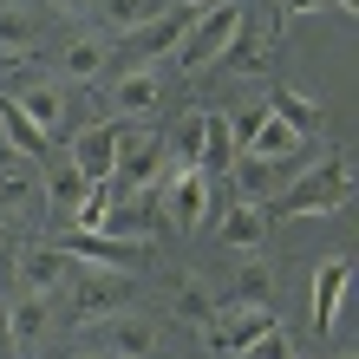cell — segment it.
I'll return each mask as SVG.
<instances>
[{
  "instance_id": "23",
  "label": "cell",
  "mask_w": 359,
  "mask_h": 359,
  "mask_svg": "<svg viewBox=\"0 0 359 359\" xmlns=\"http://www.w3.org/2000/svg\"><path fill=\"white\" fill-rule=\"evenodd\" d=\"M170 313H177L183 327H203L209 313H216V287H209V281H196V274H183V281L170 287Z\"/></svg>"
},
{
  "instance_id": "31",
  "label": "cell",
  "mask_w": 359,
  "mask_h": 359,
  "mask_svg": "<svg viewBox=\"0 0 359 359\" xmlns=\"http://www.w3.org/2000/svg\"><path fill=\"white\" fill-rule=\"evenodd\" d=\"M53 7H59V13H79V7H92V0H53Z\"/></svg>"
},
{
  "instance_id": "32",
  "label": "cell",
  "mask_w": 359,
  "mask_h": 359,
  "mask_svg": "<svg viewBox=\"0 0 359 359\" xmlns=\"http://www.w3.org/2000/svg\"><path fill=\"white\" fill-rule=\"evenodd\" d=\"M183 7H189V13H203V7H209V0H183Z\"/></svg>"
},
{
  "instance_id": "5",
  "label": "cell",
  "mask_w": 359,
  "mask_h": 359,
  "mask_svg": "<svg viewBox=\"0 0 359 359\" xmlns=\"http://www.w3.org/2000/svg\"><path fill=\"white\" fill-rule=\"evenodd\" d=\"M137 307V274L131 268H92L72 281V320L92 327V320H111V313Z\"/></svg>"
},
{
  "instance_id": "3",
  "label": "cell",
  "mask_w": 359,
  "mask_h": 359,
  "mask_svg": "<svg viewBox=\"0 0 359 359\" xmlns=\"http://www.w3.org/2000/svg\"><path fill=\"white\" fill-rule=\"evenodd\" d=\"M46 216V189H39V163L7 151L0 157V236H20Z\"/></svg>"
},
{
  "instance_id": "4",
  "label": "cell",
  "mask_w": 359,
  "mask_h": 359,
  "mask_svg": "<svg viewBox=\"0 0 359 359\" xmlns=\"http://www.w3.org/2000/svg\"><path fill=\"white\" fill-rule=\"evenodd\" d=\"M157 346H163V327L137 307L86 327V353H98V359H157Z\"/></svg>"
},
{
  "instance_id": "27",
  "label": "cell",
  "mask_w": 359,
  "mask_h": 359,
  "mask_svg": "<svg viewBox=\"0 0 359 359\" xmlns=\"http://www.w3.org/2000/svg\"><path fill=\"white\" fill-rule=\"evenodd\" d=\"M151 13H163V0H104V27H111V33H131Z\"/></svg>"
},
{
  "instance_id": "7",
  "label": "cell",
  "mask_w": 359,
  "mask_h": 359,
  "mask_svg": "<svg viewBox=\"0 0 359 359\" xmlns=\"http://www.w3.org/2000/svg\"><path fill=\"white\" fill-rule=\"evenodd\" d=\"M157 196V216H170V229H183V236H196V229L209 222V170H177L163 189H151Z\"/></svg>"
},
{
  "instance_id": "28",
  "label": "cell",
  "mask_w": 359,
  "mask_h": 359,
  "mask_svg": "<svg viewBox=\"0 0 359 359\" xmlns=\"http://www.w3.org/2000/svg\"><path fill=\"white\" fill-rule=\"evenodd\" d=\"M229 359H294V340H287L281 327H268L262 340H248V346H236Z\"/></svg>"
},
{
  "instance_id": "2",
  "label": "cell",
  "mask_w": 359,
  "mask_h": 359,
  "mask_svg": "<svg viewBox=\"0 0 359 359\" xmlns=\"http://www.w3.org/2000/svg\"><path fill=\"white\" fill-rule=\"evenodd\" d=\"M236 33H242V0H222V7L189 13V27H183V39H177V66H183V72L222 66V53L236 46Z\"/></svg>"
},
{
  "instance_id": "16",
  "label": "cell",
  "mask_w": 359,
  "mask_h": 359,
  "mask_svg": "<svg viewBox=\"0 0 359 359\" xmlns=\"http://www.w3.org/2000/svg\"><path fill=\"white\" fill-rule=\"evenodd\" d=\"M163 104V79H157V66H131L111 86V118H151Z\"/></svg>"
},
{
  "instance_id": "29",
  "label": "cell",
  "mask_w": 359,
  "mask_h": 359,
  "mask_svg": "<svg viewBox=\"0 0 359 359\" xmlns=\"http://www.w3.org/2000/svg\"><path fill=\"white\" fill-rule=\"evenodd\" d=\"M33 53H20V46H0V86H7V72H20Z\"/></svg>"
},
{
  "instance_id": "15",
  "label": "cell",
  "mask_w": 359,
  "mask_h": 359,
  "mask_svg": "<svg viewBox=\"0 0 359 359\" xmlns=\"http://www.w3.org/2000/svg\"><path fill=\"white\" fill-rule=\"evenodd\" d=\"M274 281H281L274 255H268V248H248L242 268H236V287H229V307H268L274 301Z\"/></svg>"
},
{
  "instance_id": "22",
  "label": "cell",
  "mask_w": 359,
  "mask_h": 359,
  "mask_svg": "<svg viewBox=\"0 0 359 359\" xmlns=\"http://www.w3.org/2000/svg\"><path fill=\"white\" fill-rule=\"evenodd\" d=\"M222 242L242 248V255L248 248H268V203H242L236 196V209L222 216Z\"/></svg>"
},
{
  "instance_id": "19",
  "label": "cell",
  "mask_w": 359,
  "mask_h": 359,
  "mask_svg": "<svg viewBox=\"0 0 359 359\" xmlns=\"http://www.w3.org/2000/svg\"><path fill=\"white\" fill-rule=\"evenodd\" d=\"M281 170H287V163H274V157H248V151L229 163V177H236V196H242V203H274V196H281V183H287Z\"/></svg>"
},
{
  "instance_id": "26",
  "label": "cell",
  "mask_w": 359,
  "mask_h": 359,
  "mask_svg": "<svg viewBox=\"0 0 359 359\" xmlns=\"http://www.w3.org/2000/svg\"><path fill=\"white\" fill-rule=\"evenodd\" d=\"M163 151H170V157L183 163V170H189V163L203 170V111H189V118L177 124V131H170V144H163Z\"/></svg>"
},
{
  "instance_id": "30",
  "label": "cell",
  "mask_w": 359,
  "mask_h": 359,
  "mask_svg": "<svg viewBox=\"0 0 359 359\" xmlns=\"http://www.w3.org/2000/svg\"><path fill=\"white\" fill-rule=\"evenodd\" d=\"M0 359H20L13 353V333H7V301H0Z\"/></svg>"
},
{
  "instance_id": "6",
  "label": "cell",
  "mask_w": 359,
  "mask_h": 359,
  "mask_svg": "<svg viewBox=\"0 0 359 359\" xmlns=\"http://www.w3.org/2000/svg\"><path fill=\"white\" fill-rule=\"evenodd\" d=\"M177 170H183V163L163 151V137H157V131H137V137H124V151H118V177H111V183L137 189V196H151V189H163Z\"/></svg>"
},
{
  "instance_id": "33",
  "label": "cell",
  "mask_w": 359,
  "mask_h": 359,
  "mask_svg": "<svg viewBox=\"0 0 359 359\" xmlns=\"http://www.w3.org/2000/svg\"><path fill=\"white\" fill-rule=\"evenodd\" d=\"M333 7H346V13H359V0H333Z\"/></svg>"
},
{
  "instance_id": "12",
  "label": "cell",
  "mask_w": 359,
  "mask_h": 359,
  "mask_svg": "<svg viewBox=\"0 0 359 359\" xmlns=\"http://www.w3.org/2000/svg\"><path fill=\"white\" fill-rule=\"evenodd\" d=\"M13 104L27 111L33 131H46V137H59V131H66V118H72V104H66V92H59V79H33V86H20Z\"/></svg>"
},
{
  "instance_id": "25",
  "label": "cell",
  "mask_w": 359,
  "mask_h": 359,
  "mask_svg": "<svg viewBox=\"0 0 359 359\" xmlns=\"http://www.w3.org/2000/svg\"><path fill=\"white\" fill-rule=\"evenodd\" d=\"M274 111H281L294 131H307V137H320V104L313 98H301L294 86H274Z\"/></svg>"
},
{
  "instance_id": "1",
  "label": "cell",
  "mask_w": 359,
  "mask_h": 359,
  "mask_svg": "<svg viewBox=\"0 0 359 359\" xmlns=\"http://www.w3.org/2000/svg\"><path fill=\"white\" fill-rule=\"evenodd\" d=\"M346 203H353V157L333 151V157L313 163V170H301L294 183H281V196H274L268 216H340Z\"/></svg>"
},
{
  "instance_id": "8",
  "label": "cell",
  "mask_w": 359,
  "mask_h": 359,
  "mask_svg": "<svg viewBox=\"0 0 359 359\" xmlns=\"http://www.w3.org/2000/svg\"><path fill=\"white\" fill-rule=\"evenodd\" d=\"M268 327H281V320H274V301H268V307H229V313L216 307V313H209V320H203L196 333L209 340V353H216V359H229L236 346H248V340H262Z\"/></svg>"
},
{
  "instance_id": "9",
  "label": "cell",
  "mask_w": 359,
  "mask_h": 359,
  "mask_svg": "<svg viewBox=\"0 0 359 359\" xmlns=\"http://www.w3.org/2000/svg\"><path fill=\"white\" fill-rule=\"evenodd\" d=\"M118 151H124V124H118V118L86 124V131L66 144V157L79 163V177H86V183H111V177H118Z\"/></svg>"
},
{
  "instance_id": "11",
  "label": "cell",
  "mask_w": 359,
  "mask_h": 359,
  "mask_svg": "<svg viewBox=\"0 0 359 359\" xmlns=\"http://www.w3.org/2000/svg\"><path fill=\"white\" fill-rule=\"evenodd\" d=\"M242 137H248V157H274V163H294V157H307V131H294V124L281 111H262L242 124Z\"/></svg>"
},
{
  "instance_id": "24",
  "label": "cell",
  "mask_w": 359,
  "mask_h": 359,
  "mask_svg": "<svg viewBox=\"0 0 359 359\" xmlns=\"http://www.w3.org/2000/svg\"><path fill=\"white\" fill-rule=\"evenodd\" d=\"M0 144H13L20 157H46V151H53V137H46V131H33V124H27V111H20L13 98L0 104Z\"/></svg>"
},
{
  "instance_id": "13",
  "label": "cell",
  "mask_w": 359,
  "mask_h": 359,
  "mask_svg": "<svg viewBox=\"0 0 359 359\" xmlns=\"http://www.w3.org/2000/svg\"><path fill=\"white\" fill-rule=\"evenodd\" d=\"M346 287H353V262H346V255L320 262V274H313V333H320V340L333 333V320H340Z\"/></svg>"
},
{
  "instance_id": "18",
  "label": "cell",
  "mask_w": 359,
  "mask_h": 359,
  "mask_svg": "<svg viewBox=\"0 0 359 359\" xmlns=\"http://www.w3.org/2000/svg\"><path fill=\"white\" fill-rule=\"evenodd\" d=\"M39 189H46V216L66 222L72 209L86 203V189H92V183L79 177V163H72V157H46V170H39Z\"/></svg>"
},
{
  "instance_id": "20",
  "label": "cell",
  "mask_w": 359,
  "mask_h": 359,
  "mask_svg": "<svg viewBox=\"0 0 359 359\" xmlns=\"http://www.w3.org/2000/svg\"><path fill=\"white\" fill-rule=\"evenodd\" d=\"M104 66H111V46H104L98 33H79L59 46V79H72V86H92V79H104Z\"/></svg>"
},
{
  "instance_id": "14",
  "label": "cell",
  "mask_w": 359,
  "mask_h": 359,
  "mask_svg": "<svg viewBox=\"0 0 359 359\" xmlns=\"http://www.w3.org/2000/svg\"><path fill=\"white\" fill-rule=\"evenodd\" d=\"M183 27H189V7H177V13H151L144 27H131V33H124V53H131L137 66H151L157 53H177Z\"/></svg>"
},
{
  "instance_id": "34",
  "label": "cell",
  "mask_w": 359,
  "mask_h": 359,
  "mask_svg": "<svg viewBox=\"0 0 359 359\" xmlns=\"http://www.w3.org/2000/svg\"><path fill=\"white\" fill-rule=\"evenodd\" d=\"M79 359H98V353H79Z\"/></svg>"
},
{
  "instance_id": "10",
  "label": "cell",
  "mask_w": 359,
  "mask_h": 359,
  "mask_svg": "<svg viewBox=\"0 0 359 359\" xmlns=\"http://www.w3.org/2000/svg\"><path fill=\"white\" fill-rule=\"evenodd\" d=\"M13 281H20V294H46L53 301V294L72 281V255L59 242H27L20 262H13Z\"/></svg>"
},
{
  "instance_id": "21",
  "label": "cell",
  "mask_w": 359,
  "mask_h": 359,
  "mask_svg": "<svg viewBox=\"0 0 359 359\" xmlns=\"http://www.w3.org/2000/svg\"><path fill=\"white\" fill-rule=\"evenodd\" d=\"M242 157V118L236 111H203V170H229Z\"/></svg>"
},
{
  "instance_id": "17",
  "label": "cell",
  "mask_w": 359,
  "mask_h": 359,
  "mask_svg": "<svg viewBox=\"0 0 359 359\" xmlns=\"http://www.w3.org/2000/svg\"><path fill=\"white\" fill-rule=\"evenodd\" d=\"M7 333H13V353L46 346V333H53V301H46V294H20V301H7Z\"/></svg>"
}]
</instances>
